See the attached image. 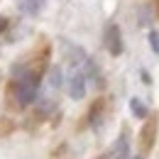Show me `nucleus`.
I'll list each match as a JSON object with an SVG mask.
<instances>
[{"label": "nucleus", "instance_id": "nucleus-4", "mask_svg": "<svg viewBox=\"0 0 159 159\" xmlns=\"http://www.w3.org/2000/svg\"><path fill=\"white\" fill-rule=\"evenodd\" d=\"M61 44V54H64V59L69 61V69H81L83 66V61L88 59V54H86V49L76 44V42L71 39H59Z\"/></svg>", "mask_w": 159, "mask_h": 159}, {"label": "nucleus", "instance_id": "nucleus-9", "mask_svg": "<svg viewBox=\"0 0 159 159\" xmlns=\"http://www.w3.org/2000/svg\"><path fill=\"white\" fill-rule=\"evenodd\" d=\"M130 110H132V115L137 120H144L147 115H149V110H147V105L142 103L139 98H130Z\"/></svg>", "mask_w": 159, "mask_h": 159}, {"label": "nucleus", "instance_id": "nucleus-7", "mask_svg": "<svg viewBox=\"0 0 159 159\" xmlns=\"http://www.w3.org/2000/svg\"><path fill=\"white\" fill-rule=\"evenodd\" d=\"M47 83L54 88V91H59L61 86H64V71H61V66H49V71H47Z\"/></svg>", "mask_w": 159, "mask_h": 159}, {"label": "nucleus", "instance_id": "nucleus-10", "mask_svg": "<svg viewBox=\"0 0 159 159\" xmlns=\"http://www.w3.org/2000/svg\"><path fill=\"white\" fill-rule=\"evenodd\" d=\"M147 42H149V49L154 54H159V30L157 27H149L147 30Z\"/></svg>", "mask_w": 159, "mask_h": 159}, {"label": "nucleus", "instance_id": "nucleus-2", "mask_svg": "<svg viewBox=\"0 0 159 159\" xmlns=\"http://www.w3.org/2000/svg\"><path fill=\"white\" fill-rule=\"evenodd\" d=\"M103 44L108 49L110 57H120L125 52V39H122V30L118 22H108L103 30Z\"/></svg>", "mask_w": 159, "mask_h": 159}, {"label": "nucleus", "instance_id": "nucleus-6", "mask_svg": "<svg viewBox=\"0 0 159 159\" xmlns=\"http://www.w3.org/2000/svg\"><path fill=\"white\" fill-rule=\"evenodd\" d=\"M105 159H130V139H127V135H120L113 142V147L108 149Z\"/></svg>", "mask_w": 159, "mask_h": 159}, {"label": "nucleus", "instance_id": "nucleus-1", "mask_svg": "<svg viewBox=\"0 0 159 159\" xmlns=\"http://www.w3.org/2000/svg\"><path fill=\"white\" fill-rule=\"evenodd\" d=\"M39 88H42V76L34 69L22 66V64L12 66V91H15V98L20 105H32L39 96Z\"/></svg>", "mask_w": 159, "mask_h": 159}, {"label": "nucleus", "instance_id": "nucleus-5", "mask_svg": "<svg viewBox=\"0 0 159 159\" xmlns=\"http://www.w3.org/2000/svg\"><path fill=\"white\" fill-rule=\"evenodd\" d=\"M44 7H47V0H17V10H20V15L25 17H39L42 12H44Z\"/></svg>", "mask_w": 159, "mask_h": 159}, {"label": "nucleus", "instance_id": "nucleus-11", "mask_svg": "<svg viewBox=\"0 0 159 159\" xmlns=\"http://www.w3.org/2000/svg\"><path fill=\"white\" fill-rule=\"evenodd\" d=\"M7 27H10V20H7L5 15H0V34H5V32H7Z\"/></svg>", "mask_w": 159, "mask_h": 159}, {"label": "nucleus", "instance_id": "nucleus-12", "mask_svg": "<svg viewBox=\"0 0 159 159\" xmlns=\"http://www.w3.org/2000/svg\"><path fill=\"white\" fill-rule=\"evenodd\" d=\"M139 76H142V81H144V83H147V86H149V83H152V76H149V74H147V71H144V69H142V71H139Z\"/></svg>", "mask_w": 159, "mask_h": 159}, {"label": "nucleus", "instance_id": "nucleus-3", "mask_svg": "<svg viewBox=\"0 0 159 159\" xmlns=\"http://www.w3.org/2000/svg\"><path fill=\"white\" fill-rule=\"evenodd\" d=\"M64 86L71 100H81L86 96V76L81 69H69V74L64 76Z\"/></svg>", "mask_w": 159, "mask_h": 159}, {"label": "nucleus", "instance_id": "nucleus-13", "mask_svg": "<svg viewBox=\"0 0 159 159\" xmlns=\"http://www.w3.org/2000/svg\"><path fill=\"white\" fill-rule=\"evenodd\" d=\"M130 159H142V157H130Z\"/></svg>", "mask_w": 159, "mask_h": 159}, {"label": "nucleus", "instance_id": "nucleus-8", "mask_svg": "<svg viewBox=\"0 0 159 159\" xmlns=\"http://www.w3.org/2000/svg\"><path fill=\"white\" fill-rule=\"evenodd\" d=\"M137 22L142 25V27H152V22H154V12H152V7H149V5H139Z\"/></svg>", "mask_w": 159, "mask_h": 159}]
</instances>
